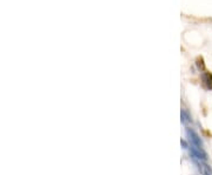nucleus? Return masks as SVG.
Listing matches in <instances>:
<instances>
[{
	"label": "nucleus",
	"mask_w": 212,
	"mask_h": 175,
	"mask_svg": "<svg viewBox=\"0 0 212 175\" xmlns=\"http://www.w3.org/2000/svg\"><path fill=\"white\" fill-rule=\"evenodd\" d=\"M203 80H204V82H206V84H210V86H211V88H212V75L210 74V73H204V74H203Z\"/></svg>",
	"instance_id": "f257e3e1"
}]
</instances>
